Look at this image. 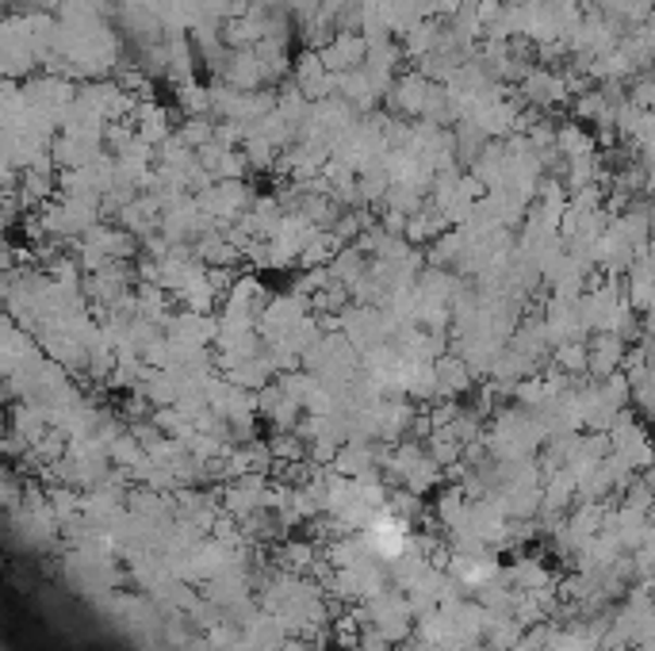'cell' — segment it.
<instances>
[{
  "mask_svg": "<svg viewBox=\"0 0 655 651\" xmlns=\"http://www.w3.org/2000/svg\"><path fill=\"white\" fill-rule=\"evenodd\" d=\"M544 430L537 425V418L526 407H502L491 414L483 433V445L491 448L494 460H537L544 448Z\"/></svg>",
  "mask_w": 655,
  "mask_h": 651,
  "instance_id": "cell-1",
  "label": "cell"
},
{
  "mask_svg": "<svg viewBox=\"0 0 655 651\" xmlns=\"http://www.w3.org/2000/svg\"><path fill=\"white\" fill-rule=\"evenodd\" d=\"M326 330H341V334H345L361 353L380 349V345H388L391 337H395V322H391L388 310H383V307H364V303L345 307L338 318H330V322H326Z\"/></svg>",
  "mask_w": 655,
  "mask_h": 651,
  "instance_id": "cell-2",
  "label": "cell"
},
{
  "mask_svg": "<svg viewBox=\"0 0 655 651\" xmlns=\"http://www.w3.org/2000/svg\"><path fill=\"white\" fill-rule=\"evenodd\" d=\"M361 610H364V617L388 636L391 648H395V643H406L414 636V628H418V613H414L406 590H399V586H388L383 595H376L373 602H364Z\"/></svg>",
  "mask_w": 655,
  "mask_h": 651,
  "instance_id": "cell-3",
  "label": "cell"
},
{
  "mask_svg": "<svg viewBox=\"0 0 655 651\" xmlns=\"http://www.w3.org/2000/svg\"><path fill=\"white\" fill-rule=\"evenodd\" d=\"M609 452L632 468V472H652L655 468V437L632 410H621L617 422L609 425Z\"/></svg>",
  "mask_w": 655,
  "mask_h": 651,
  "instance_id": "cell-4",
  "label": "cell"
},
{
  "mask_svg": "<svg viewBox=\"0 0 655 651\" xmlns=\"http://www.w3.org/2000/svg\"><path fill=\"white\" fill-rule=\"evenodd\" d=\"M541 315H544V330H549L552 349L571 342H591L594 330H591V318H587V307H582V295H549Z\"/></svg>",
  "mask_w": 655,
  "mask_h": 651,
  "instance_id": "cell-5",
  "label": "cell"
},
{
  "mask_svg": "<svg viewBox=\"0 0 655 651\" xmlns=\"http://www.w3.org/2000/svg\"><path fill=\"white\" fill-rule=\"evenodd\" d=\"M200 212L207 215L215 227H235L242 215H250V207L257 204V192H253L245 180H215L211 188H203L196 195Z\"/></svg>",
  "mask_w": 655,
  "mask_h": 651,
  "instance_id": "cell-6",
  "label": "cell"
},
{
  "mask_svg": "<svg viewBox=\"0 0 655 651\" xmlns=\"http://www.w3.org/2000/svg\"><path fill=\"white\" fill-rule=\"evenodd\" d=\"M307 315H315L307 295H295V292L273 295V303H268L265 315H261L257 330H261V337H265V345H276V342H284Z\"/></svg>",
  "mask_w": 655,
  "mask_h": 651,
  "instance_id": "cell-7",
  "label": "cell"
},
{
  "mask_svg": "<svg viewBox=\"0 0 655 651\" xmlns=\"http://www.w3.org/2000/svg\"><path fill=\"white\" fill-rule=\"evenodd\" d=\"M268 303H273V292H268V288L261 284V277H250V272H245V277H238V284L230 288L227 303H223V310H218V315H223V318H235V322L257 326Z\"/></svg>",
  "mask_w": 655,
  "mask_h": 651,
  "instance_id": "cell-8",
  "label": "cell"
},
{
  "mask_svg": "<svg viewBox=\"0 0 655 651\" xmlns=\"http://www.w3.org/2000/svg\"><path fill=\"white\" fill-rule=\"evenodd\" d=\"M429 89H433L429 77H421L418 69H406V74L395 77V85H391L383 104H388V112L399 115V119H421V115H426Z\"/></svg>",
  "mask_w": 655,
  "mask_h": 651,
  "instance_id": "cell-9",
  "label": "cell"
},
{
  "mask_svg": "<svg viewBox=\"0 0 655 651\" xmlns=\"http://www.w3.org/2000/svg\"><path fill=\"white\" fill-rule=\"evenodd\" d=\"M257 414L273 425V433H291V430H300L307 410L280 387V380H273L265 391H257Z\"/></svg>",
  "mask_w": 655,
  "mask_h": 651,
  "instance_id": "cell-10",
  "label": "cell"
},
{
  "mask_svg": "<svg viewBox=\"0 0 655 651\" xmlns=\"http://www.w3.org/2000/svg\"><path fill=\"white\" fill-rule=\"evenodd\" d=\"M471 245H476V234H471L468 227H453L437 238V242L426 245V260L433 269H445V272H456V277H461L464 265H468Z\"/></svg>",
  "mask_w": 655,
  "mask_h": 651,
  "instance_id": "cell-11",
  "label": "cell"
},
{
  "mask_svg": "<svg viewBox=\"0 0 655 651\" xmlns=\"http://www.w3.org/2000/svg\"><path fill=\"white\" fill-rule=\"evenodd\" d=\"M318 54H323L330 74H353V69H361L368 62V39L361 31H338Z\"/></svg>",
  "mask_w": 655,
  "mask_h": 651,
  "instance_id": "cell-12",
  "label": "cell"
},
{
  "mask_svg": "<svg viewBox=\"0 0 655 651\" xmlns=\"http://www.w3.org/2000/svg\"><path fill=\"white\" fill-rule=\"evenodd\" d=\"M632 345L621 342L617 334H591L587 342V353H591V365H587V375L591 380H609L625 368V357H629Z\"/></svg>",
  "mask_w": 655,
  "mask_h": 651,
  "instance_id": "cell-13",
  "label": "cell"
},
{
  "mask_svg": "<svg viewBox=\"0 0 655 651\" xmlns=\"http://www.w3.org/2000/svg\"><path fill=\"white\" fill-rule=\"evenodd\" d=\"M433 368H437V399H464L479 380L461 353H445V357H437Z\"/></svg>",
  "mask_w": 655,
  "mask_h": 651,
  "instance_id": "cell-14",
  "label": "cell"
},
{
  "mask_svg": "<svg viewBox=\"0 0 655 651\" xmlns=\"http://www.w3.org/2000/svg\"><path fill=\"white\" fill-rule=\"evenodd\" d=\"M506 583L514 586V590H521V595H529V590H549V586H556V575H552V563L544 560V556L518 552L514 563L506 567Z\"/></svg>",
  "mask_w": 655,
  "mask_h": 651,
  "instance_id": "cell-15",
  "label": "cell"
},
{
  "mask_svg": "<svg viewBox=\"0 0 655 651\" xmlns=\"http://www.w3.org/2000/svg\"><path fill=\"white\" fill-rule=\"evenodd\" d=\"M288 640H291L288 621L276 617V613H268V610H261L257 617H253L250 625L242 628L245 651H280Z\"/></svg>",
  "mask_w": 655,
  "mask_h": 651,
  "instance_id": "cell-16",
  "label": "cell"
},
{
  "mask_svg": "<svg viewBox=\"0 0 655 651\" xmlns=\"http://www.w3.org/2000/svg\"><path fill=\"white\" fill-rule=\"evenodd\" d=\"M180 123L173 119V107L158 104V100H146V104H138L135 112V130L138 139L150 142V146H162V142H169L173 135H177Z\"/></svg>",
  "mask_w": 655,
  "mask_h": 651,
  "instance_id": "cell-17",
  "label": "cell"
},
{
  "mask_svg": "<svg viewBox=\"0 0 655 651\" xmlns=\"http://www.w3.org/2000/svg\"><path fill=\"white\" fill-rule=\"evenodd\" d=\"M218 81H227L230 89L238 92H257V89H268L265 81V65H261L257 50H235L227 62V69H223V77Z\"/></svg>",
  "mask_w": 655,
  "mask_h": 651,
  "instance_id": "cell-18",
  "label": "cell"
},
{
  "mask_svg": "<svg viewBox=\"0 0 655 651\" xmlns=\"http://www.w3.org/2000/svg\"><path fill=\"white\" fill-rule=\"evenodd\" d=\"M445 230H453V222H449V215L441 212V207L433 204V200H426V204L418 207V212L411 215V227H406V242L411 245H429L437 242V238L445 234Z\"/></svg>",
  "mask_w": 655,
  "mask_h": 651,
  "instance_id": "cell-19",
  "label": "cell"
},
{
  "mask_svg": "<svg viewBox=\"0 0 655 651\" xmlns=\"http://www.w3.org/2000/svg\"><path fill=\"white\" fill-rule=\"evenodd\" d=\"M556 146H559V154H564V157L599 154V135H594L587 123L567 119V123H559V130H556Z\"/></svg>",
  "mask_w": 655,
  "mask_h": 651,
  "instance_id": "cell-20",
  "label": "cell"
},
{
  "mask_svg": "<svg viewBox=\"0 0 655 651\" xmlns=\"http://www.w3.org/2000/svg\"><path fill=\"white\" fill-rule=\"evenodd\" d=\"M326 269H330V277L338 280V284H345V288H353L356 280L364 277V272L373 269V257H368V253L361 250V245H345V250L338 253V257L330 260V265H326Z\"/></svg>",
  "mask_w": 655,
  "mask_h": 651,
  "instance_id": "cell-21",
  "label": "cell"
},
{
  "mask_svg": "<svg viewBox=\"0 0 655 651\" xmlns=\"http://www.w3.org/2000/svg\"><path fill=\"white\" fill-rule=\"evenodd\" d=\"M173 97H177V107L185 112V119L211 115V81H188L180 89H173Z\"/></svg>",
  "mask_w": 655,
  "mask_h": 651,
  "instance_id": "cell-22",
  "label": "cell"
},
{
  "mask_svg": "<svg viewBox=\"0 0 655 651\" xmlns=\"http://www.w3.org/2000/svg\"><path fill=\"white\" fill-rule=\"evenodd\" d=\"M552 365H556L559 372H567V375H575V380H582V375H587V365H591L587 342L556 345V349H552Z\"/></svg>",
  "mask_w": 655,
  "mask_h": 651,
  "instance_id": "cell-23",
  "label": "cell"
},
{
  "mask_svg": "<svg viewBox=\"0 0 655 651\" xmlns=\"http://www.w3.org/2000/svg\"><path fill=\"white\" fill-rule=\"evenodd\" d=\"M215 127L218 123L211 119V115H192V119H185L177 127V139L188 142L192 150H200V146H207V142H215Z\"/></svg>",
  "mask_w": 655,
  "mask_h": 651,
  "instance_id": "cell-24",
  "label": "cell"
},
{
  "mask_svg": "<svg viewBox=\"0 0 655 651\" xmlns=\"http://www.w3.org/2000/svg\"><path fill=\"white\" fill-rule=\"evenodd\" d=\"M280 651H318V648H315V643H311V640H303V636H291V640L284 643Z\"/></svg>",
  "mask_w": 655,
  "mask_h": 651,
  "instance_id": "cell-25",
  "label": "cell"
},
{
  "mask_svg": "<svg viewBox=\"0 0 655 651\" xmlns=\"http://www.w3.org/2000/svg\"><path fill=\"white\" fill-rule=\"evenodd\" d=\"M502 4H514V9H526V4H533V0H502Z\"/></svg>",
  "mask_w": 655,
  "mask_h": 651,
  "instance_id": "cell-26",
  "label": "cell"
},
{
  "mask_svg": "<svg viewBox=\"0 0 655 651\" xmlns=\"http://www.w3.org/2000/svg\"><path fill=\"white\" fill-rule=\"evenodd\" d=\"M652 480H655V475H652Z\"/></svg>",
  "mask_w": 655,
  "mask_h": 651,
  "instance_id": "cell-27",
  "label": "cell"
}]
</instances>
